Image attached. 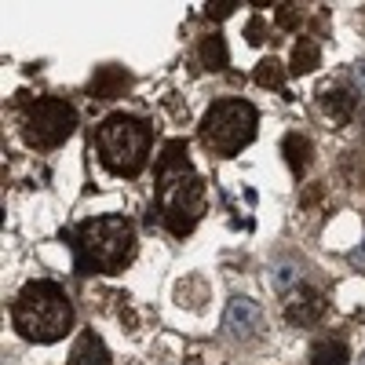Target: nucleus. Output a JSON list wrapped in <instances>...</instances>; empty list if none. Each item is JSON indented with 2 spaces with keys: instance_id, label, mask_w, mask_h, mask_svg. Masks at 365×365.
Listing matches in <instances>:
<instances>
[{
  "instance_id": "1",
  "label": "nucleus",
  "mask_w": 365,
  "mask_h": 365,
  "mask_svg": "<svg viewBox=\"0 0 365 365\" xmlns=\"http://www.w3.org/2000/svg\"><path fill=\"white\" fill-rule=\"evenodd\" d=\"M158 208H161L165 227L175 237H187L205 212V187L194 175L187 146L179 139L168 143L165 154L158 158Z\"/></svg>"
},
{
  "instance_id": "2",
  "label": "nucleus",
  "mask_w": 365,
  "mask_h": 365,
  "mask_svg": "<svg viewBox=\"0 0 365 365\" xmlns=\"http://www.w3.org/2000/svg\"><path fill=\"white\" fill-rule=\"evenodd\" d=\"M135 252V230L120 216H99L77 227L73 256L84 274H113Z\"/></svg>"
},
{
  "instance_id": "3",
  "label": "nucleus",
  "mask_w": 365,
  "mask_h": 365,
  "mask_svg": "<svg viewBox=\"0 0 365 365\" xmlns=\"http://www.w3.org/2000/svg\"><path fill=\"white\" fill-rule=\"evenodd\" d=\"M15 325L26 340L55 344L73 325V307L55 282H29L15 303Z\"/></svg>"
},
{
  "instance_id": "4",
  "label": "nucleus",
  "mask_w": 365,
  "mask_h": 365,
  "mask_svg": "<svg viewBox=\"0 0 365 365\" xmlns=\"http://www.w3.org/2000/svg\"><path fill=\"white\" fill-rule=\"evenodd\" d=\"M96 146H99V158L110 172L117 175H139L150 154V132L146 125H139L135 117H106L99 132H96Z\"/></svg>"
},
{
  "instance_id": "5",
  "label": "nucleus",
  "mask_w": 365,
  "mask_h": 365,
  "mask_svg": "<svg viewBox=\"0 0 365 365\" xmlns=\"http://www.w3.org/2000/svg\"><path fill=\"white\" fill-rule=\"evenodd\" d=\"M256 110L252 103L245 99H223L216 103L205 120H201V143L212 150V154H220V158H230L237 154L241 146H249L256 139Z\"/></svg>"
},
{
  "instance_id": "6",
  "label": "nucleus",
  "mask_w": 365,
  "mask_h": 365,
  "mask_svg": "<svg viewBox=\"0 0 365 365\" xmlns=\"http://www.w3.org/2000/svg\"><path fill=\"white\" fill-rule=\"evenodd\" d=\"M22 128H26V139L34 143V146L51 150V146L66 143V139L73 135V128H77V113H73V106L63 103V99H41V103L29 106Z\"/></svg>"
},
{
  "instance_id": "7",
  "label": "nucleus",
  "mask_w": 365,
  "mask_h": 365,
  "mask_svg": "<svg viewBox=\"0 0 365 365\" xmlns=\"http://www.w3.org/2000/svg\"><path fill=\"white\" fill-rule=\"evenodd\" d=\"M322 311H325V296L318 289H307V285H299L285 303V318L292 325H311L322 318Z\"/></svg>"
},
{
  "instance_id": "8",
  "label": "nucleus",
  "mask_w": 365,
  "mask_h": 365,
  "mask_svg": "<svg viewBox=\"0 0 365 365\" xmlns=\"http://www.w3.org/2000/svg\"><path fill=\"white\" fill-rule=\"evenodd\" d=\"M259 322H263V314H259V307H256L252 299H245V296L230 299V307H227V329H230V336H237V340L256 336Z\"/></svg>"
},
{
  "instance_id": "9",
  "label": "nucleus",
  "mask_w": 365,
  "mask_h": 365,
  "mask_svg": "<svg viewBox=\"0 0 365 365\" xmlns=\"http://www.w3.org/2000/svg\"><path fill=\"white\" fill-rule=\"evenodd\" d=\"M125 88H128V73L120 66H99L96 77H91V84H88V91L96 99H117Z\"/></svg>"
},
{
  "instance_id": "10",
  "label": "nucleus",
  "mask_w": 365,
  "mask_h": 365,
  "mask_svg": "<svg viewBox=\"0 0 365 365\" xmlns=\"http://www.w3.org/2000/svg\"><path fill=\"white\" fill-rule=\"evenodd\" d=\"M70 365H110V351L96 332H81V340L70 351Z\"/></svg>"
},
{
  "instance_id": "11",
  "label": "nucleus",
  "mask_w": 365,
  "mask_h": 365,
  "mask_svg": "<svg viewBox=\"0 0 365 365\" xmlns=\"http://www.w3.org/2000/svg\"><path fill=\"white\" fill-rule=\"evenodd\" d=\"M322 110L336 120V125H347V120L354 117V96H347V91H340V88H325L322 91Z\"/></svg>"
},
{
  "instance_id": "12",
  "label": "nucleus",
  "mask_w": 365,
  "mask_h": 365,
  "mask_svg": "<svg viewBox=\"0 0 365 365\" xmlns=\"http://www.w3.org/2000/svg\"><path fill=\"white\" fill-rule=\"evenodd\" d=\"M347 361H351V351L340 340H322L311 347V365H347Z\"/></svg>"
},
{
  "instance_id": "13",
  "label": "nucleus",
  "mask_w": 365,
  "mask_h": 365,
  "mask_svg": "<svg viewBox=\"0 0 365 365\" xmlns=\"http://www.w3.org/2000/svg\"><path fill=\"white\" fill-rule=\"evenodd\" d=\"M282 150H285V161H289V168L299 175L303 168H307V161H311V143L303 139V135H285V143H282Z\"/></svg>"
},
{
  "instance_id": "14",
  "label": "nucleus",
  "mask_w": 365,
  "mask_h": 365,
  "mask_svg": "<svg viewBox=\"0 0 365 365\" xmlns=\"http://www.w3.org/2000/svg\"><path fill=\"white\" fill-rule=\"evenodd\" d=\"M227 63H230V55H227L223 37H220V34L205 37V41H201V66H205V70H223Z\"/></svg>"
},
{
  "instance_id": "15",
  "label": "nucleus",
  "mask_w": 365,
  "mask_h": 365,
  "mask_svg": "<svg viewBox=\"0 0 365 365\" xmlns=\"http://www.w3.org/2000/svg\"><path fill=\"white\" fill-rule=\"evenodd\" d=\"M318 58H322L318 44L311 37H299V44L292 48V73H311L318 66Z\"/></svg>"
},
{
  "instance_id": "16",
  "label": "nucleus",
  "mask_w": 365,
  "mask_h": 365,
  "mask_svg": "<svg viewBox=\"0 0 365 365\" xmlns=\"http://www.w3.org/2000/svg\"><path fill=\"white\" fill-rule=\"evenodd\" d=\"M256 84L263 88H285V70L278 58H263V63L256 66Z\"/></svg>"
},
{
  "instance_id": "17",
  "label": "nucleus",
  "mask_w": 365,
  "mask_h": 365,
  "mask_svg": "<svg viewBox=\"0 0 365 365\" xmlns=\"http://www.w3.org/2000/svg\"><path fill=\"white\" fill-rule=\"evenodd\" d=\"M278 26L296 29V26H299V8H296V4H282V11H278Z\"/></svg>"
},
{
  "instance_id": "18",
  "label": "nucleus",
  "mask_w": 365,
  "mask_h": 365,
  "mask_svg": "<svg viewBox=\"0 0 365 365\" xmlns=\"http://www.w3.org/2000/svg\"><path fill=\"white\" fill-rule=\"evenodd\" d=\"M237 8V0H216V4H208V15H216V19H227L230 11Z\"/></svg>"
},
{
  "instance_id": "19",
  "label": "nucleus",
  "mask_w": 365,
  "mask_h": 365,
  "mask_svg": "<svg viewBox=\"0 0 365 365\" xmlns=\"http://www.w3.org/2000/svg\"><path fill=\"white\" fill-rule=\"evenodd\" d=\"M259 34H263V22H252V26H249V41H252V44H259V41H263Z\"/></svg>"
},
{
  "instance_id": "20",
  "label": "nucleus",
  "mask_w": 365,
  "mask_h": 365,
  "mask_svg": "<svg viewBox=\"0 0 365 365\" xmlns=\"http://www.w3.org/2000/svg\"><path fill=\"white\" fill-rule=\"evenodd\" d=\"M354 81H358V88H361V96H365V63H358V66H354Z\"/></svg>"
}]
</instances>
